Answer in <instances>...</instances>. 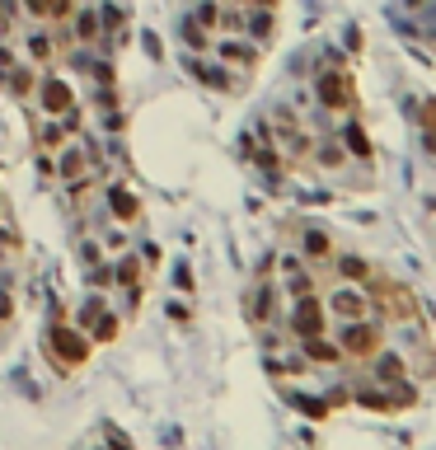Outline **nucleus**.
<instances>
[{
    "label": "nucleus",
    "mask_w": 436,
    "mask_h": 450,
    "mask_svg": "<svg viewBox=\"0 0 436 450\" xmlns=\"http://www.w3.org/2000/svg\"><path fill=\"white\" fill-rule=\"evenodd\" d=\"M314 94H319V104L328 113H352L357 108V90H352V76L338 71V66H319V80H314Z\"/></svg>",
    "instance_id": "nucleus-1"
},
{
    "label": "nucleus",
    "mask_w": 436,
    "mask_h": 450,
    "mask_svg": "<svg viewBox=\"0 0 436 450\" xmlns=\"http://www.w3.org/2000/svg\"><path fill=\"white\" fill-rule=\"evenodd\" d=\"M33 94H38V104H43V118H66V113L76 108V90H71L66 76H38Z\"/></svg>",
    "instance_id": "nucleus-2"
},
{
    "label": "nucleus",
    "mask_w": 436,
    "mask_h": 450,
    "mask_svg": "<svg viewBox=\"0 0 436 450\" xmlns=\"http://www.w3.org/2000/svg\"><path fill=\"white\" fill-rule=\"evenodd\" d=\"M291 333H296V338H319V333H324V300L300 295L296 310H291Z\"/></svg>",
    "instance_id": "nucleus-3"
},
{
    "label": "nucleus",
    "mask_w": 436,
    "mask_h": 450,
    "mask_svg": "<svg viewBox=\"0 0 436 450\" xmlns=\"http://www.w3.org/2000/svg\"><path fill=\"white\" fill-rule=\"evenodd\" d=\"M375 347H380L375 324H361V319H347L343 324V347H338V352H347V357H371Z\"/></svg>",
    "instance_id": "nucleus-4"
},
{
    "label": "nucleus",
    "mask_w": 436,
    "mask_h": 450,
    "mask_svg": "<svg viewBox=\"0 0 436 450\" xmlns=\"http://www.w3.org/2000/svg\"><path fill=\"white\" fill-rule=\"evenodd\" d=\"M71 38L85 47H99L104 43V24H99V5H76L71 10Z\"/></svg>",
    "instance_id": "nucleus-5"
},
{
    "label": "nucleus",
    "mask_w": 436,
    "mask_h": 450,
    "mask_svg": "<svg viewBox=\"0 0 436 450\" xmlns=\"http://www.w3.org/2000/svg\"><path fill=\"white\" fill-rule=\"evenodd\" d=\"M108 211H113V220H118V225H136V220H141V197L132 192V188L113 183V188H108Z\"/></svg>",
    "instance_id": "nucleus-6"
},
{
    "label": "nucleus",
    "mask_w": 436,
    "mask_h": 450,
    "mask_svg": "<svg viewBox=\"0 0 436 450\" xmlns=\"http://www.w3.org/2000/svg\"><path fill=\"white\" fill-rule=\"evenodd\" d=\"M328 310L338 314V319H361V314L371 310V300H366V295H361L357 286H347V281H343L338 291L328 295Z\"/></svg>",
    "instance_id": "nucleus-7"
},
{
    "label": "nucleus",
    "mask_w": 436,
    "mask_h": 450,
    "mask_svg": "<svg viewBox=\"0 0 436 450\" xmlns=\"http://www.w3.org/2000/svg\"><path fill=\"white\" fill-rule=\"evenodd\" d=\"M33 141H38V155H57L66 141H71V132H66L62 118H43V122L33 127Z\"/></svg>",
    "instance_id": "nucleus-8"
},
{
    "label": "nucleus",
    "mask_w": 436,
    "mask_h": 450,
    "mask_svg": "<svg viewBox=\"0 0 436 450\" xmlns=\"http://www.w3.org/2000/svg\"><path fill=\"white\" fill-rule=\"evenodd\" d=\"M52 347H57V361H71V366L90 357V342L80 333H71V328H52Z\"/></svg>",
    "instance_id": "nucleus-9"
},
{
    "label": "nucleus",
    "mask_w": 436,
    "mask_h": 450,
    "mask_svg": "<svg viewBox=\"0 0 436 450\" xmlns=\"http://www.w3.org/2000/svg\"><path fill=\"white\" fill-rule=\"evenodd\" d=\"M216 57L230 66H253L258 62V43H249V38H225V43H216Z\"/></svg>",
    "instance_id": "nucleus-10"
},
{
    "label": "nucleus",
    "mask_w": 436,
    "mask_h": 450,
    "mask_svg": "<svg viewBox=\"0 0 436 450\" xmlns=\"http://www.w3.org/2000/svg\"><path fill=\"white\" fill-rule=\"evenodd\" d=\"M24 52H29V62H33V66H43V62H52L62 47H57V38H52L47 29H33L29 38H24Z\"/></svg>",
    "instance_id": "nucleus-11"
},
{
    "label": "nucleus",
    "mask_w": 436,
    "mask_h": 450,
    "mask_svg": "<svg viewBox=\"0 0 436 450\" xmlns=\"http://www.w3.org/2000/svg\"><path fill=\"white\" fill-rule=\"evenodd\" d=\"M333 267H338V277H343L347 286L371 281V263H366V258H357V253H338V258H333Z\"/></svg>",
    "instance_id": "nucleus-12"
},
{
    "label": "nucleus",
    "mask_w": 436,
    "mask_h": 450,
    "mask_svg": "<svg viewBox=\"0 0 436 450\" xmlns=\"http://www.w3.org/2000/svg\"><path fill=\"white\" fill-rule=\"evenodd\" d=\"M300 244H305V258H310V263H328V258H333V239H328L324 230H305Z\"/></svg>",
    "instance_id": "nucleus-13"
},
{
    "label": "nucleus",
    "mask_w": 436,
    "mask_h": 450,
    "mask_svg": "<svg viewBox=\"0 0 436 450\" xmlns=\"http://www.w3.org/2000/svg\"><path fill=\"white\" fill-rule=\"evenodd\" d=\"M272 10H244V29H249V43H263V38H272Z\"/></svg>",
    "instance_id": "nucleus-14"
},
{
    "label": "nucleus",
    "mask_w": 436,
    "mask_h": 450,
    "mask_svg": "<svg viewBox=\"0 0 436 450\" xmlns=\"http://www.w3.org/2000/svg\"><path fill=\"white\" fill-rule=\"evenodd\" d=\"M113 281H118V286H141V258L136 253H122V258L113 263Z\"/></svg>",
    "instance_id": "nucleus-15"
},
{
    "label": "nucleus",
    "mask_w": 436,
    "mask_h": 450,
    "mask_svg": "<svg viewBox=\"0 0 436 450\" xmlns=\"http://www.w3.org/2000/svg\"><path fill=\"white\" fill-rule=\"evenodd\" d=\"M272 305H277V291H272L267 281H258V286H253V300H249V314L253 319H272Z\"/></svg>",
    "instance_id": "nucleus-16"
},
{
    "label": "nucleus",
    "mask_w": 436,
    "mask_h": 450,
    "mask_svg": "<svg viewBox=\"0 0 436 450\" xmlns=\"http://www.w3.org/2000/svg\"><path fill=\"white\" fill-rule=\"evenodd\" d=\"M0 80H10V90L19 94V99H29L33 94V85H38V71H29V66H10Z\"/></svg>",
    "instance_id": "nucleus-17"
},
{
    "label": "nucleus",
    "mask_w": 436,
    "mask_h": 450,
    "mask_svg": "<svg viewBox=\"0 0 436 450\" xmlns=\"http://www.w3.org/2000/svg\"><path fill=\"white\" fill-rule=\"evenodd\" d=\"M192 76L202 80V85H211V90H234L230 76L220 71V66H206V62H192Z\"/></svg>",
    "instance_id": "nucleus-18"
},
{
    "label": "nucleus",
    "mask_w": 436,
    "mask_h": 450,
    "mask_svg": "<svg viewBox=\"0 0 436 450\" xmlns=\"http://www.w3.org/2000/svg\"><path fill=\"white\" fill-rule=\"evenodd\" d=\"M300 342H305V357H310V361H338V357H343L324 333H319V338H300Z\"/></svg>",
    "instance_id": "nucleus-19"
},
{
    "label": "nucleus",
    "mask_w": 436,
    "mask_h": 450,
    "mask_svg": "<svg viewBox=\"0 0 436 450\" xmlns=\"http://www.w3.org/2000/svg\"><path fill=\"white\" fill-rule=\"evenodd\" d=\"M343 141H347V150H352V155H357V160H371V141H366V132H361V122H347Z\"/></svg>",
    "instance_id": "nucleus-20"
},
{
    "label": "nucleus",
    "mask_w": 436,
    "mask_h": 450,
    "mask_svg": "<svg viewBox=\"0 0 436 450\" xmlns=\"http://www.w3.org/2000/svg\"><path fill=\"white\" fill-rule=\"evenodd\" d=\"M188 19H192V24H202V29L211 33V29H216V19H220V5H216V0H197Z\"/></svg>",
    "instance_id": "nucleus-21"
},
{
    "label": "nucleus",
    "mask_w": 436,
    "mask_h": 450,
    "mask_svg": "<svg viewBox=\"0 0 436 450\" xmlns=\"http://www.w3.org/2000/svg\"><path fill=\"white\" fill-rule=\"evenodd\" d=\"M183 38H188L192 52H206V47H211V33H206L202 24H192V19H183Z\"/></svg>",
    "instance_id": "nucleus-22"
},
{
    "label": "nucleus",
    "mask_w": 436,
    "mask_h": 450,
    "mask_svg": "<svg viewBox=\"0 0 436 450\" xmlns=\"http://www.w3.org/2000/svg\"><path fill=\"white\" fill-rule=\"evenodd\" d=\"M90 286H99V291H108V286H113V263H108V258H99V263L90 267Z\"/></svg>",
    "instance_id": "nucleus-23"
},
{
    "label": "nucleus",
    "mask_w": 436,
    "mask_h": 450,
    "mask_svg": "<svg viewBox=\"0 0 436 450\" xmlns=\"http://www.w3.org/2000/svg\"><path fill=\"white\" fill-rule=\"evenodd\" d=\"M19 5H24V15L38 19V24H47V19H52V0H19Z\"/></svg>",
    "instance_id": "nucleus-24"
},
{
    "label": "nucleus",
    "mask_w": 436,
    "mask_h": 450,
    "mask_svg": "<svg viewBox=\"0 0 436 450\" xmlns=\"http://www.w3.org/2000/svg\"><path fill=\"white\" fill-rule=\"evenodd\" d=\"M314 160H319L324 169H338V164H343V150H338V146H314Z\"/></svg>",
    "instance_id": "nucleus-25"
},
{
    "label": "nucleus",
    "mask_w": 436,
    "mask_h": 450,
    "mask_svg": "<svg viewBox=\"0 0 436 450\" xmlns=\"http://www.w3.org/2000/svg\"><path fill=\"white\" fill-rule=\"evenodd\" d=\"M80 258H85V267H94L104 258V244H99V239H80Z\"/></svg>",
    "instance_id": "nucleus-26"
},
{
    "label": "nucleus",
    "mask_w": 436,
    "mask_h": 450,
    "mask_svg": "<svg viewBox=\"0 0 436 450\" xmlns=\"http://www.w3.org/2000/svg\"><path fill=\"white\" fill-rule=\"evenodd\" d=\"M380 375H385V380H399V375H404V361L394 357V352H385V357H380Z\"/></svg>",
    "instance_id": "nucleus-27"
},
{
    "label": "nucleus",
    "mask_w": 436,
    "mask_h": 450,
    "mask_svg": "<svg viewBox=\"0 0 436 450\" xmlns=\"http://www.w3.org/2000/svg\"><path fill=\"white\" fill-rule=\"evenodd\" d=\"M71 10H76V0H52V24H66Z\"/></svg>",
    "instance_id": "nucleus-28"
},
{
    "label": "nucleus",
    "mask_w": 436,
    "mask_h": 450,
    "mask_svg": "<svg viewBox=\"0 0 436 450\" xmlns=\"http://www.w3.org/2000/svg\"><path fill=\"white\" fill-rule=\"evenodd\" d=\"M15 0H0V29H10V24H15Z\"/></svg>",
    "instance_id": "nucleus-29"
},
{
    "label": "nucleus",
    "mask_w": 436,
    "mask_h": 450,
    "mask_svg": "<svg viewBox=\"0 0 436 450\" xmlns=\"http://www.w3.org/2000/svg\"><path fill=\"white\" fill-rule=\"evenodd\" d=\"M99 244H108V248H127V234H122V230H108L104 239H99Z\"/></svg>",
    "instance_id": "nucleus-30"
},
{
    "label": "nucleus",
    "mask_w": 436,
    "mask_h": 450,
    "mask_svg": "<svg viewBox=\"0 0 436 450\" xmlns=\"http://www.w3.org/2000/svg\"><path fill=\"white\" fill-rule=\"evenodd\" d=\"M141 43H146V52H150V57H160V38H155V33H141Z\"/></svg>",
    "instance_id": "nucleus-31"
},
{
    "label": "nucleus",
    "mask_w": 436,
    "mask_h": 450,
    "mask_svg": "<svg viewBox=\"0 0 436 450\" xmlns=\"http://www.w3.org/2000/svg\"><path fill=\"white\" fill-rule=\"evenodd\" d=\"M10 310H15V300H10V291H0V319H10Z\"/></svg>",
    "instance_id": "nucleus-32"
},
{
    "label": "nucleus",
    "mask_w": 436,
    "mask_h": 450,
    "mask_svg": "<svg viewBox=\"0 0 436 450\" xmlns=\"http://www.w3.org/2000/svg\"><path fill=\"white\" fill-rule=\"evenodd\" d=\"M5 66H15V52H10V47L0 43V71H5Z\"/></svg>",
    "instance_id": "nucleus-33"
},
{
    "label": "nucleus",
    "mask_w": 436,
    "mask_h": 450,
    "mask_svg": "<svg viewBox=\"0 0 436 450\" xmlns=\"http://www.w3.org/2000/svg\"><path fill=\"white\" fill-rule=\"evenodd\" d=\"M0 220H5V206H0Z\"/></svg>",
    "instance_id": "nucleus-34"
}]
</instances>
